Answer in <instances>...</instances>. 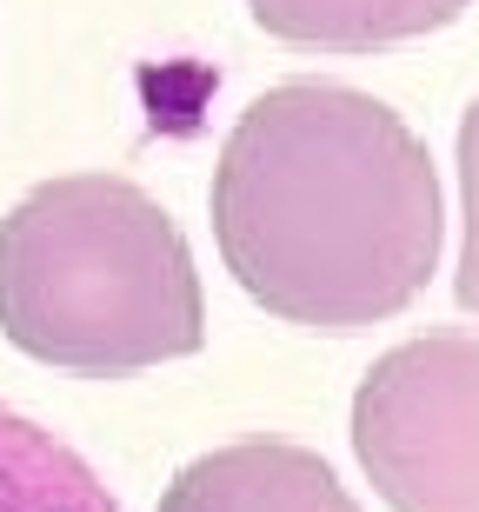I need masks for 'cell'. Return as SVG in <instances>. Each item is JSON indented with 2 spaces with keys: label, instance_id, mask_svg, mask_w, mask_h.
I'll list each match as a JSON object with an SVG mask.
<instances>
[{
  "label": "cell",
  "instance_id": "obj_1",
  "mask_svg": "<svg viewBox=\"0 0 479 512\" xmlns=\"http://www.w3.org/2000/svg\"><path fill=\"white\" fill-rule=\"evenodd\" d=\"M440 173L386 100L280 80L233 120L213 167V240L253 306L307 333H366L440 266Z\"/></svg>",
  "mask_w": 479,
  "mask_h": 512
},
{
  "label": "cell",
  "instance_id": "obj_2",
  "mask_svg": "<svg viewBox=\"0 0 479 512\" xmlns=\"http://www.w3.org/2000/svg\"><path fill=\"white\" fill-rule=\"evenodd\" d=\"M0 333L80 380L200 353L207 300L173 213L120 173L40 180L0 220Z\"/></svg>",
  "mask_w": 479,
  "mask_h": 512
},
{
  "label": "cell",
  "instance_id": "obj_3",
  "mask_svg": "<svg viewBox=\"0 0 479 512\" xmlns=\"http://www.w3.org/2000/svg\"><path fill=\"white\" fill-rule=\"evenodd\" d=\"M353 453L393 512H479V333H420L366 366Z\"/></svg>",
  "mask_w": 479,
  "mask_h": 512
},
{
  "label": "cell",
  "instance_id": "obj_4",
  "mask_svg": "<svg viewBox=\"0 0 479 512\" xmlns=\"http://www.w3.org/2000/svg\"><path fill=\"white\" fill-rule=\"evenodd\" d=\"M160 512H360L340 473L293 439H233L180 466Z\"/></svg>",
  "mask_w": 479,
  "mask_h": 512
},
{
  "label": "cell",
  "instance_id": "obj_5",
  "mask_svg": "<svg viewBox=\"0 0 479 512\" xmlns=\"http://www.w3.org/2000/svg\"><path fill=\"white\" fill-rule=\"evenodd\" d=\"M473 0H247V14L307 54H380L400 40L440 34Z\"/></svg>",
  "mask_w": 479,
  "mask_h": 512
},
{
  "label": "cell",
  "instance_id": "obj_6",
  "mask_svg": "<svg viewBox=\"0 0 479 512\" xmlns=\"http://www.w3.org/2000/svg\"><path fill=\"white\" fill-rule=\"evenodd\" d=\"M0 512H120V499L60 433L0 406Z\"/></svg>",
  "mask_w": 479,
  "mask_h": 512
},
{
  "label": "cell",
  "instance_id": "obj_7",
  "mask_svg": "<svg viewBox=\"0 0 479 512\" xmlns=\"http://www.w3.org/2000/svg\"><path fill=\"white\" fill-rule=\"evenodd\" d=\"M460 273H453V293H460L466 313H479V100L460 120Z\"/></svg>",
  "mask_w": 479,
  "mask_h": 512
}]
</instances>
